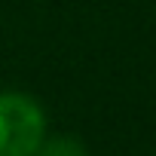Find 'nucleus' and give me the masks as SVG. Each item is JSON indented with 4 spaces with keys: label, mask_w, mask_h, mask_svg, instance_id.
<instances>
[{
    "label": "nucleus",
    "mask_w": 156,
    "mask_h": 156,
    "mask_svg": "<svg viewBox=\"0 0 156 156\" xmlns=\"http://www.w3.org/2000/svg\"><path fill=\"white\" fill-rule=\"evenodd\" d=\"M49 132L43 101L25 89H0V156H34Z\"/></svg>",
    "instance_id": "obj_1"
},
{
    "label": "nucleus",
    "mask_w": 156,
    "mask_h": 156,
    "mask_svg": "<svg viewBox=\"0 0 156 156\" xmlns=\"http://www.w3.org/2000/svg\"><path fill=\"white\" fill-rule=\"evenodd\" d=\"M34 156H92L89 144L73 132H46Z\"/></svg>",
    "instance_id": "obj_2"
}]
</instances>
